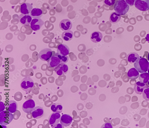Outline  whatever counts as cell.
Returning <instances> with one entry per match:
<instances>
[{"label":"cell","mask_w":149,"mask_h":128,"mask_svg":"<svg viewBox=\"0 0 149 128\" xmlns=\"http://www.w3.org/2000/svg\"><path fill=\"white\" fill-rule=\"evenodd\" d=\"M129 9L130 6L125 0H118L114 7V10L117 13L121 15H126Z\"/></svg>","instance_id":"1"},{"label":"cell","mask_w":149,"mask_h":128,"mask_svg":"<svg viewBox=\"0 0 149 128\" xmlns=\"http://www.w3.org/2000/svg\"><path fill=\"white\" fill-rule=\"evenodd\" d=\"M149 62L147 59L140 57L134 63L135 68L140 73L146 72L148 70Z\"/></svg>","instance_id":"2"},{"label":"cell","mask_w":149,"mask_h":128,"mask_svg":"<svg viewBox=\"0 0 149 128\" xmlns=\"http://www.w3.org/2000/svg\"><path fill=\"white\" fill-rule=\"evenodd\" d=\"M12 113L8 111H4L0 113V124L7 125L10 124L13 119Z\"/></svg>","instance_id":"3"},{"label":"cell","mask_w":149,"mask_h":128,"mask_svg":"<svg viewBox=\"0 0 149 128\" xmlns=\"http://www.w3.org/2000/svg\"><path fill=\"white\" fill-rule=\"evenodd\" d=\"M34 85V82L29 77L23 78L20 83L21 88L24 91L26 92H29L31 90Z\"/></svg>","instance_id":"4"},{"label":"cell","mask_w":149,"mask_h":128,"mask_svg":"<svg viewBox=\"0 0 149 128\" xmlns=\"http://www.w3.org/2000/svg\"><path fill=\"white\" fill-rule=\"evenodd\" d=\"M134 5L141 11H147L149 9V0H135Z\"/></svg>","instance_id":"5"},{"label":"cell","mask_w":149,"mask_h":128,"mask_svg":"<svg viewBox=\"0 0 149 128\" xmlns=\"http://www.w3.org/2000/svg\"><path fill=\"white\" fill-rule=\"evenodd\" d=\"M52 51L51 49L45 48L40 51L38 56L42 60L47 61L52 56Z\"/></svg>","instance_id":"6"},{"label":"cell","mask_w":149,"mask_h":128,"mask_svg":"<svg viewBox=\"0 0 149 128\" xmlns=\"http://www.w3.org/2000/svg\"><path fill=\"white\" fill-rule=\"evenodd\" d=\"M35 104L32 99H29L24 102L22 106L23 111L26 113H31L35 107Z\"/></svg>","instance_id":"7"},{"label":"cell","mask_w":149,"mask_h":128,"mask_svg":"<svg viewBox=\"0 0 149 128\" xmlns=\"http://www.w3.org/2000/svg\"><path fill=\"white\" fill-rule=\"evenodd\" d=\"M44 24V22L41 19H33L30 24L31 27L33 30L36 31L40 30Z\"/></svg>","instance_id":"8"},{"label":"cell","mask_w":149,"mask_h":128,"mask_svg":"<svg viewBox=\"0 0 149 128\" xmlns=\"http://www.w3.org/2000/svg\"><path fill=\"white\" fill-rule=\"evenodd\" d=\"M54 70L58 75H63L68 73V67L67 65L65 63H61L55 67Z\"/></svg>","instance_id":"9"},{"label":"cell","mask_w":149,"mask_h":128,"mask_svg":"<svg viewBox=\"0 0 149 128\" xmlns=\"http://www.w3.org/2000/svg\"><path fill=\"white\" fill-rule=\"evenodd\" d=\"M72 26L71 21L67 19L61 20L59 24V27L63 31H67L70 30Z\"/></svg>","instance_id":"10"},{"label":"cell","mask_w":149,"mask_h":128,"mask_svg":"<svg viewBox=\"0 0 149 128\" xmlns=\"http://www.w3.org/2000/svg\"><path fill=\"white\" fill-rule=\"evenodd\" d=\"M61 119V115L60 113L54 112L49 116V124L52 127L58 124Z\"/></svg>","instance_id":"11"},{"label":"cell","mask_w":149,"mask_h":128,"mask_svg":"<svg viewBox=\"0 0 149 128\" xmlns=\"http://www.w3.org/2000/svg\"><path fill=\"white\" fill-rule=\"evenodd\" d=\"M33 117L36 119H39L41 118L44 114L43 108L40 107H35L32 112Z\"/></svg>","instance_id":"12"},{"label":"cell","mask_w":149,"mask_h":128,"mask_svg":"<svg viewBox=\"0 0 149 128\" xmlns=\"http://www.w3.org/2000/svg\"><path fill=\"white\" fill-rule=\"evenodd\" d=\"M61 63L60 60L55 54L52 55L51 58L47 61V65L52 68H54L58 66Z\"/></svg>","instance_id":"13"},{"label":"cell","mask_w":149,"mask_h":128,"mask_svg":"<svg viewBox=\"0 0 149 128\" xmlns=\"http://www.w3.org/2000/svg\"><path fill=\"white\" fill-rule=\"evenodd\" d=\"M19 22L23 25L28 26L31 24L32 18L29 15H20L19 17Z\"/></svg>","instance_id":"14"},{"label":"cell","mask_w":149,"mask_h":128,"mask_svg":"<svg viewBox=\"0 0 149 128\" xmlns=\"http://www.w3.org/2000/svg\"><path fill=\"white\" fill-rule=\"evenodd\" d=\"M32 9V5L28 3H24L20 6V12L22 14L30 15Z\"/></svg>","instance_id":"15"},{"label":"cell","mask_w":149,"mask_h":128,"mask_svg":"<svg viewBox=\"0 0 149 128\" xmlns=\"http://www.w3.org/2000/svg\"><path fill=\"white\" fill-rule=\"evenodd\" d=\"M72 118L70 115L64 114L61 116L60 122L64 126L67 127L72 123Z\"/></svg>","instance_id":"16"},{"label":"cell","mask_w":149,"mask_h":128,"mask_svg":"<svg viewBox=\"0 0 149 128\" xmlns=\"http://www.w3.org/2000/svg\"><path fill=\"white\" fill-rule=\"evenodd\" d=\"M57 53L62 55L67 56L69 54V48L65 44H60L57 47Z\"/></svg>","instance_id":"17"},{"label":"cell","mask_w":149,"mask_h":128,"mask_svg":"<svg viewBox=\"0 0 149 128\" xmlns=\"http://www.w3.org/2000/svg\"><path fill=\"white\" fill-rule=\"evenodd\" d=\"M147 86L146 84L141 82H136L134 86V91L136 94L141 95L143 93L144 89Z\"/></svg>","instance_id":"18"},{"label":"cell","mask_w":149,"mask_h":128,"mask_svg":"<svg viewBox=\"0 0 149 128\" xmlns=\"http://www.w3.org/2000/svg\"><path fill=\"white\" fill-rule=\"evenodd\" d=\"M18 109V105L17 102L14 100H10L6 104V109L12 113L15 112Z\"/></svg>","instance_id":"19"},{"label":"cell","mask_w":149,"mask_h":128,"mask_svg":"<svg viewBox=\"0 0 149 128\" xmlns=\"http://www.w3.org/2000/svg\"><path fill=\"white\" fill-rule=\"evenodd\" d=\"M90 38L91 41L94 43L100 42L103 38L102 33L98 31H94L91 34Z\"/></svg>","instance_id":"20"},{"label":"cell","mask_w":149,"mask_h":128,"mask_svg":"<svg viewBox=\"0 0 149 128\" xmlns=\"http://www.w3.org/2000/svg\"><path fill=\"white\" fill-rule=\"evenodd\" d=\"M127 76L130 80H136L138 78L139 75V72L135 68H133L128 71Z\"/></svg>","instance_id":"21"},{"label":"cell","mask_w":149,"mask_h":128,"mask_svg":"<svg viewBox=\"0 0 149 128\" xmlns=\"http://www.w3.org/2000/svg\"><path fill=\"white\" fill-rule=\"evenodd\" d=\"M42 10L39 8H34L32 10L30 16L33 19H40L42 16Z\"/></svg>","instance_id":"22"},{"label":"cell","mask_w":149,"mask_h":128,"mask_svg":"<svg viewBox=\"0 0 149 128\" xmlns=\"http://www.w3.org/2000/svg\"><path fill=\"white\" fill-rule=\"evenodd\" d=\"M121 19L120 15L116 12H112L109 17L110 21L112 23L116 24Z\"/></svg>","instance_id":"23"},{"label":"cell","mask_w":149,"mask_h":128,"mask_svg":"<svg viewBox=\"0 0 149 128\" xmlns=\"http://www.w3.org/2000/svg\"><path fill=\"white\" fill-rule=\"evenodd\" d=\"M139 55L135 53H131L127 56L126 59L128 62L130 63H134L140 58Z\"/></svg>","instance_id":"24"},{"label":"cell","mask_w":149,"mask_h":128,"mask_svg":"<svg viewBox=\"0 0 149 128\" xmlns=\"http://www.w3.org/2000/svg\"><path fill=\"white\" fill-rule=\"evenodd\" d=\"M61 36L65 41L69 42L74 37L73 32L71 30L65 31L62 33Z\"/></svg>","instance_id":"25"},{"label":"cell","mask_w":149,"mask_h":128,"mask_svg":"<svg viewBox=\"0 0 149 128\" xmlns=\"http://www.w3.org/2000/svg\"><path fill=\"white\" fill-rule=\"evenodd\" d=\"M52 110L54 112L61 113L63 110V107L61 104L57 103L53 104L51 107Z\"/></svg>","instance_id":"26"},{"label":"cell","mask_w":149,"mask_h":128,"mask_svg":"<svg viewBox=\"0 0 149 128\" xmlns=\"http://www.w3.org/2000/svg\"><path fill=\"white\" fill-rule=\"evenodd\" d=\"M139 77L140 81L144 83H147L149 80V74L147 73H142Z\"/></svg>","instance_id":"27"},{"label":"cell","mask_w":149,"mask_h":128,"mask_svg":"<svg viewBox=\"0 0 149 128\" xmlns=\"http://www.w3.org/2000/svg\"><path fill=\"white\" fill-rule=\"evenodd\" d=\"M142 94L143 98L146 101H149V86L144 89Z\"/></svg>","instance_id":"28"},{"label":"cell","mask_w":149,"mask_h":128,"mask_svg":"<svg viewBox=\"0 0 149 128\" xmlns=\"http://www.w3.org/2000/svg\"><path fill=\"white\" fill-rule=\"evenodd\" d=\"M59 58L61 63H66L69 60V57L67 56L62 55L57 53H56Z\"/></svg>","instance_id":"29"},{"label":"cell","mask_w":149,"mask_h":128,"mask_svg":"<svg viewBox=\"0 0 149 128\" xmlns=\"http://www.w3.org/2000/svg\"><path fill=\"white\" fill-rule=\"evenodd\" d=\"M116 0H103V4L107 6H113L115 3Z\"/></svg>","instance_id":"30"},{"label":"cell","mask_w":149,"mask_h":128,"mask_svg":"<svg viewBox=\"0 0 149 128\" xmlns=\"http://www.w3.org/2000/svg\"><path fill=\"white\" fill-rule=\"evenodd\" d=\"M130 6H133L134 5L135 0H125Z\"/></svg>","instance_id":"31"},{"label":"cell","mask_w":149,"mask_h":128,"mask_svg":"<svg viewBox=\"0 0 149 128\" xmlns=\"http://www.w3.org/2000/svg\"><path fill=\"white\" fill-rule=\"evenodd\" d=\"M113 126L110 123H107L103 125L101 127L102 128H113Z\"/></svg>","instance_id":"32"},{"label":"cell","mask_w":149,"mask_h":128,"mask_svg":"<svg viewBox=\"0 0 149 128\" xmlns=\"http://www.w3.org/2000/svg\"><path fill=\"white\" fill-rule=\"evenodd\" d=\"M52 127L53 128H64V126L62 125L61 124H57Z\"/></svg>","instance_id":"33"},{"label":"cell","mask_w":149,"mask_h":128,"mask_svg":"<svg viewBox=\"0 0 149 128\" xmlns=\"http://www.w3.org/2000/svg\"><path fill=\"white\" fill-rule=\"evenodd\" d=\"M145 39L146 41L149 43V33L145 37Z\"/></svg>","instance_id":"34"},{"label":"cell","mask_w":149,"mask_h":128,"mask_svg":"<svg viewBox=\"0 0 149 128\" xmlns=\"http://www.w3.org/2000/svg\"><path fill=\"white\" fill-rule=\"evenodd\" d=\"M148 60L149 61V53H148Z\"/></svg>","instance_id":"35"},{"label":"cell","mask_w":149,"mask_h":128,"mask_svg":"<svg viewBox=\"0 0 149 128\" xmlns=\"http://www.w3.org/2000/svg\"><path fill=\"white\" fill-rule=\"evenodd\" d=\"M148 74H149V66H148Z\"/></svg>","instance_id":"36"},{"label":"cell","mask_w":149,"mask_h":128,"mask_svg":"<svg viewBox=\"0 0 149 128\" xmlns=\"http://www.w3.org/2000/svg\"><path fill=\"white\" fill-rule=\"evenodd\" d=\"M148 84L149 85V80H148Z\"/></svg>","instance_id":"37"}]
</instances>
